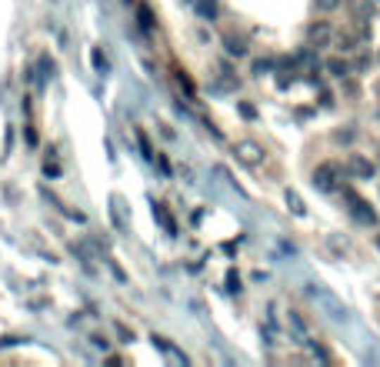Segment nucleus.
Wrapping results in <instances>:
<instances>
[{
	"instance_id": "obj_5",
	"label": "nucleus",
	"mask_w": 380,
	"mask_h": 367,
	"mask_svg": "<svg viewBox=\"0 0 380 367\" xmlns=\"http://www.w3.org/2000/svg\"><path fill=\"white\" fill-rule=\"evenodd\" d=\"M347 170H350L354 178H360V180L374 178V164H370L367 157H360V154H350V157H347Z\"/></svg>"
},
{
	"instance_id": "obj_16",
	"label": "nucleus",
	"mask_w": 380,
	"mask_h": 367,
	"mask_svg": "<svg viewBox=\"0 0 380 367\" xmlns=\"http://www.w3.org/2000/svg\"><path fill=\"white\" fill-rule=\"evenodd\" d=\"M377 4H380V0H377Z\"/></svg>"
},
{
	"instance_id": "obj_3",
	"label": "nucleus",
	"mask_w": 380,
	"mask_h": 367,
	"mask_svg": "<svg viewBox=\"0 0 380 367\" xmlns=\"http://www.w3.org/2000/svg\"><path fill=\"white\" fill-rule=\"evenodd\" d=\"M350 217H354L357 224H364V228H374L377 224V211L367 201H360V197H350Z\"/></svg>"
},
{
	"instance_id": "obj_17",
	"label": "nucleus",
	"mask_w": 380,
	"mask_h": 367,
	"mask_svg": "<svg viewBox=\"0 0 380 367\" xmlns=\"http://www.w3.org/2000/svg\"><path fill=\"white\" fill-rule=\"evenodd\" d=\"M377 117H380V114H377Z\"/></svg>"
},
{
	"instance_id": "obj_13",
	"label": "nucleus",
	"mask_w": 380,
	"mask_h": 367,
	"mask_svg": "<svg viewBox=\"0 0 380 367\" xmlns=\"http://www.w3.org/2000/svg\"><path fill=\"white\" fill-rule=\"evenodd\" d=\"M94 67H97V70H107V61L101 57V51H94Z\"/></svg>"
},
{
	"instance_id": "obj_14",
	"label": "nucleus",
	"mask_w": 380,
	"mask_h": 367,
	"mask_svg": "<svg viewBox=\"0 0 380 367\" xmlns=\"http://www.w3.org/2000/svg\"><path fill=\"white\" fill-rule=\"evenodd\" d=\"M377 161H380V140H377Z\"/></svg>"
},
{
	"instance_id": "obj_11",
	"label": "nucleus",
	"mask_w": 380,
	"mask_h": 367,
	"mask_svg": "<svg viewBox=\"0 0 380 367\" xmlns=\"http://www.w3.org/2000/svg\"><path fill=\"white\" fill-rule=\"evenodd\" d=\"M140 27H144V30H151V27H153V17H151L147 7H140Z\"/></svg>"
},
{
	"instance_id": "obj_2",
	"label": "nucleus",
	"mask_w": 380,
	"mask_h": 367,
	"mask_svg": "<svg viewBox=\"0 0 380 367\" xmlns=\"http://www.w3.org/2000/svg\"><path fill=\"white\" fill-rule=\"evenodd\" d=\"M234 154H237V161L247 167H260L264 164V147L260 144H253V140H241L237 147H234Z\"/></svg>"
},
{
	"instance_id": "obj_12",
	"label": "nucleus",
	"mask_w": 380,
	"mask_h": 367,
	"mask_svg": "<svg viewBox=\"0 0 380 367\" xmlns=\"http://www.w3.org/2000/svg\"><path fill=\"white\" fill-rule=\"evenodd\" d=\"M227 51H230V54H237V57H241V54H243V40L230 37V40H227Z\"/></svg>"
},
{
	"instance_id": "obj_9",
	"label": "nucleus",
	"mask_w": 380,
	"mask_h": 367,
	"mask_svg": "<svg viewBox=\"0 0 380 367\" xmlns=\"http://www.w3.org/2000/svg\"><path fill=\"white\" fill-rule=\"evenodd\" d=\"M314 7L320 13H330V11H337V7H341V0H314Z\"/></svg>"
},
{
	"instance_id": "obj_15",
	"label": "nucleus",
	"mask_w": 380,
	"mask_h": 367,
	"mask_svg": "<svg viewBox=\"0 0 380 367\" xmlns=\"http://www.w3.org/2000/svg\"><path fill=\"white\" fill-rule=\"evenodd\" d=\"M377 247H380V237H377Z\"/></svg>"
},
{
	"instance_id": "obj_7",
	"label": "nucleus",
	"mask_w": 380,
	"mask_h": 367,
	"mask_svg": "<svg viewBox=\"0 0 380 367\" xmlns=\"http://www.w3.org/2000/svg\"><path fill=\"white\" fill-rule=\"evenodd\" d=\"M153 217H157V220L164 224L167 234H177V224H174V217L167 214V207H164V204H153Z\"/></svg>"
},
{
	"instance_id": "obj_8",
	"label": "nucleus",
	"mask_w": 380,
	"mask_h": 367,
	"mask_svg": "<svg viewBox=\"0 0 380 367\" xmlns=\"http://www.w3.org/2000/svg\"><path fill=\"white\" fill-rule=\"evenodd\" d=\"M284 197H287V207H291V214H297V217L307 214V204L300 201V194H297V190H287Z\"/></svg>"
},
{
	"instance_id": "obj_4",
	"label": "nucleus",
	"mask_w": 380,
	"mask_h": 367,
	"mask_svg": "<svg viewBox=\"0 0 380 367\" xmlns=\"http://www.w3.org/2000/svg\"><path fill=\"white\" fill-rule=\"evenodd\" d=\"M307 40H310V47H330V40H334V27H330V20H317V24H310Z\"/></svg>"
},
{
	"instance_id": "obj_6",
	"label": "nucleus",
	"mask_w": 380,
	"mask_h": 367,
	"mask_svg": "<svg viewBox=\"0 0 380 367\" xmlns=\"http://www.w3.org/2000/svg\"><path fill=\"white\" fill-rule=\"evenodd\" d=\"M347 4H350V13H354V20L367 24L370 17H374V4H377V0H347Z\"/></svg>"
},
{
	"instance_id": "obj_1",
	"label": "nucleus",
	"mask_w": 380,
	"mask_h": 367,
	"mask_svg": "<svg viewBox=\"0 0 380 367\" xmlns=\"http://www.w3.org/2000/svg\"><path fill=\"white\" fill-rule=\"evenodd\" d=\"M314 187L324 194H337L343 187V170L337 164H320L314 170Z\"/></svg>"
},
{
	"instance_id": "obj_10",
	"label": "nucleus",
	"mask_w": 380,
	"mask_h": 367,
	"mask_svg": "<svg viewBox=\"0 0 380 367\" xmlns=\"http://www.w3.org/2000/svg\"><path fill=\"white\" fill-rule=\"evenodd\" d=\"M327 70H330L334 77H347V63H343V61H330Z\"/></svg>"
}]
</instances>
